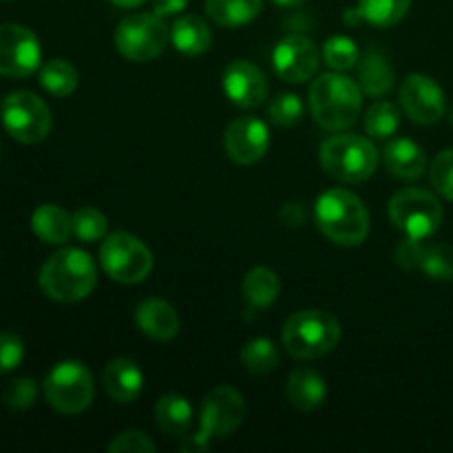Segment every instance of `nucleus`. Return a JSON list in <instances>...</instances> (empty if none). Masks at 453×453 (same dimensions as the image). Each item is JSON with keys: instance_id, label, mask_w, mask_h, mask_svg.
<instances>
[{"instance_id": "1", "label": "nucleus", "mask_w": 453, "mask_h": 453, "mask_svg": "<svg viewBox=\"0 0 453 453\" xmlns=\"http://www.w3.org/2000/svg\"><path fill=\"white\" fill-rule=\"evenodd\" d=\"M38 283L49 299L60 303L82 301L97 286L96 261L80 248H62L44 261Z\"/></svg>"}, {"instance_id": "2", "label": "nucleus", "mask_w": 453, "mask_h": 453, "mask_svg": "<svg viewBox=\"0 0 453 453\" xmlns=\"http://www.w3.org/2000/svg\"><path fill=\"white\" fill-rule=\"evenodd\" d=\"M317 226L332 243L361 246L370 233V215L361 199L345 188H330L314 203Z\"/></svg>"}, {"instance_id": "3", "label": "nucleus", "mask_w": 453, "mask_h": 453, "mask_svg": "<svg viewBox=\"0 0 453 453\" xmlns=\"http://www.w3.org/2000/svg\"><path fill=\"white\" fill-rule=\"evenodd\" d=\"M363 91L357 82L341 73H323L310 87V111L319 127L345 131L361 115Z\"/></svg>"}, {"instance_id": "4", "label": "nucleus", "mask_w": 453, "mask_h": 453, "mask_svg": "<svg viewBox=\"0 0 453 453\" xmlns=\"http://www.w3.org/2000/svg\"><path fill=\"white\" fill-rule=\"evenodd\" d=\"M246 418V401L230 385L212 389L202 405V425L195 434H186L180 449L186 453L206 451L211 441H224L242 427Z\"/></svg>"}, {"instance_id": "5", "label": "nucleus", "mask_w": 453, "mask_h": 453, "mask_svg": "<svg viewBox=\"0 0 453 453\" xmlns=\"http://www.w3.org/2000/svg\"><path fill=\"white\" fill-rule=\"evenodd\" d=\"M283 348L299 361H314L339 345L341 323L326 310H301L283 326Z\"/></svg>"}, {"instance_id": "6", "label": "nucleus", "mask_w": 453, "mask_h": 453, "mask_svg": "<svg viewBox=\"0 0 453 453\" xmlns=\"http://www.w3.org/2000/svg\"><path fill=\"white\" fill-rule=\"evenodd\" d=\"M323 171L343 184H363L370 180L379 166V150L367 137L341 135L327 137L319 150Z\"/></svg>"}, {"instance_id": "7", "label": "nucleus", "mask_w": 453, "mask_h": 453, "mask_svg": "<svg viewBox=\"0 0 453 453\" xmlns=\"http://www.w3.org/2000/svg\"><path fill=\"white\" fill-rule=\"evenodd\" d=\"M44 398L56 411L78 416L91 407L96 385L88 367L80 361H62L44 379Z\"/></svg>"}, {"instance_id": "8", "label": "nucleus", "mask_w": 453, "mask_h": 453, "mask_svg": "<svg viewBox=\"0 0 453 453\" xmlns=\"http://www.w3.org/2000/svg\"><path fill=\"white\" fill-rule=\"evenodd\" d=\"M441 202L436 195L423 188H403L389 199V219L405 237L425 239L434 237L442 224Z\"/></svg>"}, {"instance_id": "9", "label": "nucleus", "mask_w": 453, "mask_h": 453, "mask_svg": "<svg viewBox=\"0 0 453 453\" xmlns=\"http://www.w3.org/2000/svg\"><path fill=\"white\" fill-rule=\"evenodd\" d=\"M171 29L157 13H131L115 29V49L131 62H150L162 56Z\"/></svg>"}, {"instance_id": "10", "label": "nucleus", "mask_w": 453, "mask_h": 453, "mask_svg": "<svg viewBox=\"0 0 453 453\" xmlns=\"http://www.w3.org/2000/svg\"><path fill=\"white\" fill-rule=\"evenodd\" d=\"M100 265L113 281L133 286L153 270V255L142 239L131 233H111L100 248Z\"/></svg>"}, {"instance_id": "11", "label": "nucleus", "mask_w": 453, "mask_h": 453, "mask_svg": "<svg viewBox=\"0 0 453 453\" xmlns=\"http://www.w3.org/2000/svg\"><path fill=\"white\" fill-rule=\"evenodd\" d=\"M3 127L20 144H38L51 131V111L47 102L31 91H13L0 109Z\"/></svg>"}, {"instance_id": "12", "label": "nucleus", "mask_w": 453, "mask_h": 453, "mask_svg": "<svg viewBox=\"0 0 453 453\" xmlns=\"http://www.w3.org/2000/svg\"><path fill=\"white\" fill-rule=\"evenodd\" d=\"M40 42L35 34L16 22L0 25V75L27 78L40 66Z\"/></svg>"}, {"instance_id": "13", "label": "nucleus", "mask_w": 453, "mask_h": 453, "mask_svg": "<svg viewBox=\"0 0 453 453\" xmlns=\"http://www.w3.org/2000/svg\"><path fill=\"white\" fill-rule=\"evenodd\" d=\"M273 65L283 82L301 84L314 78L319 69V49L310 38L290 34L274 47Z\"/></svg>"}, {"instance_id": "14", "label": "nucleus", "mask_w": 453, "mask_h": 453, "mask_svg": "<svg viewBox=\"0 0 453 453\" xmlns=\"http://www.w3.org/2000/svg\"><path fill=\"white\" fill-rule=\"evenodd\" d=\"M401 106L411 122L429 127L445 115V93L429 75L411 73L401 87Z\"/></svg>"}, {"instance_id": "15", "label": "nucleus", "mask_w": 453, "mask_h": 453, "mask_svg": "<svg viewBox=\"0 0 453 453\" xmlns=\"http://www.w3.org/2000/svg\"><path fill=\"white\" fill-rule=\"evenodd\" d=\"M270 146V133L265 122L255 115L237 118L228 124L224 133V149L234 164L250 166L264 159Z\"/></svg>"}, {"instance_id": "16", "label": "nucleus", "mask_w": 453, "mask_h": 453, "mask_svg": "<svg viewBox=\"0 0 453 453\" xmlns=\"http://www.w3.org/2000/svg\"><path fill=\"white\" fill-rule=\"evenodd\" d=\"M224 93L239 109H257L268 97L264 71L248 60H234L224 69Z\"/></svg>"}, {"instance_id": "17", "label": "nucleus", "mask_w": 453, "mask_h": 453, "mask_svg": "<svg viewBox=\"0 0 453 453\" xmlns=\"http://www.w3.org/2000/svg\"><path fill=\"white\" fill-rule=\"evenodd\" d=\"M135 323L149 339L173 341L180 334V317L168 301L150 296L135 308Z\"/></svg>"}, {"instance_id": "18", "label": "nucleus", "mask_w": 453, "mask_h": 453, "mask_svg": "<svg viewBox=\"0 0 453 453\" xmlns=\"http://www.w3.org/2000/svg\"><path fill=\"white\" fill-rule=\"evenodd\" d=\"M102 385L115 403H133L144 389V374L135 361L119 357L106 363L102 372Z\"/></svg>"}, {"instance_id": "19", "label": "nucleus", "mask_w": 453, "mask_h": 453, "mask_svg": "<svg viewBox=\"0 0 453 453\" xmlns=\"http://www.w3.org/2000/svg\"><path fill=\"white\" fill-rule=\"evenodd\" d=\"M383 162L388 171L398 180H418L427 168L425 150L407 137H396V140L388 142L383 150Z\"/></svg>"}, {"instance_id": "20", "label": "nucleus", "mask_w": 453, "mask_h": 453, "mask_svg": "<svg viewBox=\"0 0 453 453\" xmlns=\"http://www.w3.org/2000/svg\"><path fill=\"white\" fill-rule=\"evenodd\" d=\"M286 394L288 401H290V405L295 410L308 414V411L319 410L326 403L327 385L321 374H317L314 370H308V367H299V370H295L288 376Z\"/></svg>"}, {"instance_id": "21", "label": "nucleus", "mask_w": 453, "mask_h": 453, "mask_svg": "<svg viewBox=\"0 0 453 453\" xmlns=\"http://www.w3.org/2000/svg\"><path fill=\"white\" fill-rule=\"evenodd\" d=\"M31 230L40 242L49 243V246H60V243L69 242L73 234V215L65 211V208L56 206V203H42L31 215Z\"/></svg>"}, {"instance_id": "22", "label": "nucleus", "mask_w": 453, "mask_h": 453, "mask_svg": "<svg viewBox=\"0 0 453 453\" xmlns=\"http://www.w3.org/2000/svg\"><path fill=\"white\" fill-rule=\"evenodd\" d=\"M396 82L392 65L380 51H370L358 60V87L372 97L388 96Z\"/></svg>"}, {"instance_id": "23", "label": "nucleus", "mask_w": 453, "mask_h": 453, "mask_svg": "<svg viewBox=\"0 0 453 453\" xmlns=\"http://www.w3.org/2000/svg\"><path fill=\"white\" fill-rule=\"evenodd\" d=\"M171 40L177 51L186 53V56H202L211 49L212 34L211 27L202 18L186 13V16L177 18L175 25L171 27Z\"/></svg>"}, {"instance_id": "24", "label": "nucleus", "mask_w": 453, "mask_h": 453, "mask_svg": "<svg viewBox=\"0 0 453 453\" xmlns=\"http://www.w3.org/2000/svg\"><path fill=\"white\" fill-rule=\"evenodd\" d=\"M155 423L168 436L184 438L193 425V407L180 394H164L155 405Z\"/></svg>"}, {"instance_id": "25", "label": "nucleus", "mask_w": 453, "mask_h": 453, "mask_svg": "<svg viewBox=\"0 0 453 453\" xmlns=\"http://www.w3.org/2000/svg\"><path fill=\"white\" fill-rule=\"evenodd\" d=\"M242 292L243 299L250 303V308H270L277 301L279 292H281V279L274 270L265 268V265H257L243 277Z\"/></svg>"}, {"instance_id": "26", "label": "nucleus", "mask_w": 453, "mask_h": 453, "mask_svg": "<svg viewBox=\"0 0 453 453\" xmlns=\"http://www.w3.org/2000/svg\"><path fill=\"white\" fill-rule=\"evenodd\" d=\"M261 12V0H206V13L215 25L237 29L255 20Z\"/></svg>"}, {"instance_id": "27", "label": "nucleus", "mask_w": 453, "mask_h": 453, "mask_svg": "<svg viewBox=\"0 0 453 453\" xmlns=\"http://www.w3.org/2000/svg\"><path fill=\"white\" fill-rule=\"evenodd\" d=\"M416 270L434 281H453V246L449 243H420Z\"/></svg>"}, {"instance_id": "28", "label": "nucleus", "mask_w": 453, "mask_h": 453, "mask_svg": "<svg viewBox=\"0 0 453 453\" xmlns=\"http://www.w3.org/2000/svg\"><path fill=\"white\" fill-rule=\"evenodd\" d=\"M78 71L71 65L69 60H49L47 65H42L40 69V84L47 93H51L53 97H66L78 88Z\"/></svg>"}, {"instance_id": "29", "label": "nucleus", "mask_w": 453, "mask_h": 453, "mask_svg": "<svg viewBox=\"0 0 453 453\" xmlns=\"http://www.w3.org/2000/svg\"><path fill=\"white\" fill-rule=\"evenodd\" d=\"M411 0H358L357 9L365 22L379 29H389L407 16Z\"/></svg>"}, {"instance_id": "30", "label": "nucleus", "mask_w": 453, "mask_h": 453, "mask_svg": "<svg viewBox=\"0 0 453 453\" xmlns=\"http://www.w3.org/2000/svg\"><path fill=\"white\" fill-rule=\"evenodd\" d=\"M242 365L250 374H270L279 365V349L270 339L257 336L242 348Z\"/></svg>"}, {"instance_id": "31", "label": "nucleus", "mask_w": 453, "mask_h": 453, "mask_svg": "<svg viewBox=\"0 0 453 453\" xmlns=\"http://www.w3.org/2000/svg\"><path fill=\"white\" fill-rule=\"evenodd\" d=\"M363 127H365V133L370 137H376V140H388L401 127V111H398L396 104L388 100H380L376 104L370 106V111L365 113V119H363Z\"/></svg>"}, {"instance_id": "32", "label": "nucleus", "mask_w": 453, "mask_h": 453, "mask_svg": "<svg viewBox=\"0 0 453 453\" xmlns=\"http://www.w3.org/2000/svg\"><path fill=\"white\" fill-rule=\"evenodd\" d=\"M323 58H326V65L334 71H348L361 60L357 42L348 35H334L327 40L323 47Z\"/></svg>"}, {"instance_id": "33", "label": "nucleus", "mask_w": 453, "mask_h": 453, "mask_svg": "<svg viewBox=\"0 0 453 453\" xmlns=\"http://www.w3.org/2000/svg\"><path fill=\"white\" fill-rule=\"evenodd\" d=\"M106 217L97 208H80L73 215V234L80 242H100L106 234Z\"/></svg>"}, {"instance_id": "34", "label": "nucleus", "mask_w": 453, "mask_h": 453, "mask_svg": "<svg viewBox=\"0 0 453 453\" xmlns=\"http://www.w3.org/2000/svg\"><path fill=\"white\" fill-rule=\"evenodd\" d=\"M303 115V102L295 93H281L268 104L270 122L277 127H295Z\"/></svg>"}, {"instance_id": "35", "label": "nucleus", "mask_w": 453, "mask_h": 453, "mask_svg": "<svg viewBox=\"0 0 453 453\" xmlns=\"http://www.w3.org/2000/svg\"><path fill=\"white\" fill-rule=\"evenodd\" d=\"M35 398H38V385H35L31 379L12 380L3 394L4 405L12 407V410L16 411L29 410V407L35 403Z\"/></svg>"}, {"instance_id": "36", "label": "nucleus", "mask_w": 453, "mask_h": 453, "mask_svg": "<svg viewBox=\"0 0 453 453\" xmlns=\"http://www.w3.org/2000/svg\"><path fill=\"white\" fill-rule=\"evenodd\" d=\"M432 186L445 199L453 202V149L442 150L432 162Z\"/></svg>"}, {"instance_id": "37", "label": "nucleus", "mask_w": 453, "mask_h": 453, "mask_svg": "<svg viewBox=\"0 0 453 453\" xmlns=\"http://www.w3.org/2000/svg\"><path fill=\"white\" fill-rule=\"evenodd\" d=\"M25 358V343L13 332H0V376L16 370Z\"/></svg>"}, {"instance_id": "38", "label": "nucleus", "mask_w": 453, "mask_h": 453, "mask_svg": "<svg viewBox=\"0 0 453 453\" xmlns=\"http://www.w3.org/2000/svg\"><path fill=\"white\" fill-rule=\"evenodd\" d=\"M109 451L111 453H153L155 442L150 441L144 432L128 429V432L118 434V436L109 442Z\"/></svg>"}, {"instance_id": "39", "label": "nucleus", "mask_w": 453, "mask_h": 453, "mask_svg": "<svg viewBox=\"0 0 453 453\" xmlns=\"http://www.w3.org/2000/svg\"><path fill=\"white\" fill-rule=\"evenodd\" d=\"M279 219L283 221L286 226H290V228H299V226H303L305 221H308V215H305V208L303 203H286V206L279 211Z\"/></svg>"}, {"instance_id": "40", "label": "nucleus", "mask_w": 453, "mask_h": 453, "mask_svg": "<svg viewBox=\"0 0 453 453\" xmlns=\"http://www.w3.org/2000/svg\"><path fill=\"white\" fill-rule=\"evenodd\" d=\"M186 7H188V0H153V12L162 18L181 13Z\"/></svg>"}, {"instance_id": "41", "label": "nucleus", "mask_w": 453, "mask_h": 453, "mask_svg": "<svg viewBox=\"0 0 453 453\" xmlns=\"http://www.w3.org/2000/svg\"><path fill=\"white\" fill-rule=\"evenodd\" d=\"M113 4H118V7H127V9H133V7H140V4H144L146 0H111Z\"/></svg>"}, {"instance_id": "42", "label": "nucleus", "mask_w": 453, "mask_h": 453, "mask_svg": "<svg viewBox=\"0 0 453 453\" xmlns=\"http://www.w3.org/2000/svg\"><path fill=\"white\" fill-rule=\"evenodd\" d=\"M273 3L279 4V7L290 9V7H299V4H303L305 0H273Z\"/></svg>"}, {"instance_id": "43", "label": "nucleus", "mask_w": 453, "mask_h": 453, "mask_svg": "<svg viewBox=\"0 0 453 453\" xmlns=\"http://www.w3.org/2000/svg\"><path fill=\"white\" fill-rule=\"evenodd\" d=\"M449 122L453 124V106H451V111H449Z\"/></svg>"}]
</instances>
